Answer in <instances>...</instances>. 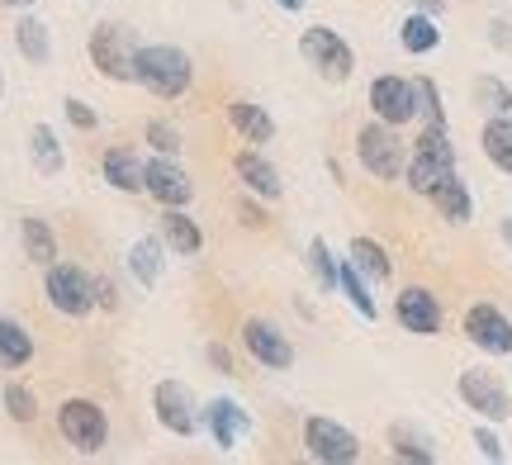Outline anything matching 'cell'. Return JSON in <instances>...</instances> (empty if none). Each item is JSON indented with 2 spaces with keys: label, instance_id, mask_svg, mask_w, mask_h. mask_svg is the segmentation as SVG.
<instances>
[{
  "label": "cell",
  "instance_id": "6",
  "mask_svg": "<svg viewBox=\"0 0 512 465\" xmlns=\"http://www.w3.org/2000/svg\"><path fill=\"white\" fill-rule=\"evenodd\" d=\"M304 447H309L313 461H323V465L361 461V442H356L342 423H332V418H309V423H304Z\"/></svg>",
  "mask_w": 512,
  "mask_h": 465
},
{
  "label": "cell",
  "instance_id": "37",
  "mask_svg": "<svg viewBox=\"0 0 512 465\" xmlns=\"http://www.w3.org/2000/svg\"><path fill=\"white\" fill-rule=\"evenodd\" d=\"M475 447H479V456H484V461H503V456H508V451H503V442H498L489 428L475 432Z\"/></svg>",
  "mask_w": 512,
  "mask_h": 465
},
{
  "label": "cell",
  "instance_id": "7",
  "mask_svg": "<svg viewBox=\"0 0 512 465\" xmlns=\"http://www.w3.org/2000/svg\"><path fill=\"white\" fill-rule=\"evenodd\" d=\"M48 304L57 314L81 318L95 309V280L76 266H48Z\"/></svg>",
  "mask_w": 512,
  "mask_h": 465
},
{
  "label": "cell",
  "instance_id": "42",
  "mask_svg": "<svg viewBox=\"0 0 512 465\" xmlns=\"http://www.w3.org/2000/svg\"><path fill=\"white\" fill-rule=\"evenodd\" d=\"M242 224H256V228H261V224H266V214H261L256 205H242Z\"/></svg>",
  "mask_w": 512,
  "mask_h": 465
},
{
  "label": "cell",
  "instance_id": "34",
  "mask_svg": "<svg viewBox=\"0 0 512 465\" xmlns=\"http://www.w3.org/2000/svg\"><path fill=\"white\" fill-rule=\"evenodd\" d=\"M309 261H313V271H318V285L332 290V285H337V261H332V252H328V242L323 238L309 242Z\"/></svg>",
  "mask_w": 512,
  "mask_h": 465
},
{
  "label": "cell",
  "instance_id": "36",
  "mask_svg": "<svg viewBox=\"0 0 512 465\" xmlns=\"http://www.w3.org/2000/svg\"><path fill=\"white\" fill-rule=\"evenodd\" d=\"M418 86V105L427 110V124H446V110H441V100H437V86L432 81H413Z\"/></svg>",
  "mask_w": 512,
  "mask_h": 465
},
{
  "label": "cell",
  "instance_id": "17",
  "mask_svg": "<svg viewBox=\"0 0 512 465\" xmlns=\"http://www.w3.org/2000/svg\"><path fill=\"white\" fill-rule=\"evenodd\" d=\"M105 181L119 186V190H128V195H143L147 190V162L128 148H110L105 152Z\"/></svg>",
  "mask_w": 512,
  "mask_h": 465
},
{
  "label": "cell",
  "instance_id": "4",
  "mask_svg": "<svg viewBox=\"0 0 512 465\" xmlns=\"http://www.w3.org/2000/svg\"><path fill=\"white\" fill-rule=\"evenodd\" d=\"M356 157H361V167L370 176H380V181H399L403 176V143L394 138V124H366V129L356 133Z\"/></svg>",
  "mask_w": 512,
  "mask_h": 465
},
{
  "label": "cell",
  "instance_id": "35",
  "mask_svg": "<svg viewBox=\"0 0 512 465\" xmlns=\"http://www.w3.org/2000/svg\"><path fill=\"white\" fill-rule=\"evenodd\" d=\"M147 138H152V148L166 152V157H171V152H181V133L171 129V124H162V119H152V124H147Z\"/></svg>",
  "mask_w": 512,
  "mask_h": 465
},
{
  "label": "cell",
  "instance_id": "25",
  "mask_svg": "<svg viewBox=\"0 0 512 465\" xmlns=\"http://www.w3.org/2000/svg\"><path fill=\"white\" fill-rule=\"evenodd\" d=\"M403 48H408V53H432V48H437L441 43V29H437V19L432 15H408L403 19Z\"/></svg>",
  "mask_w": 512,
  "mask_h": 465
},
{
  "label": "cell",
  "instance_id": "14",
  "mask_svg": "<svg viewBox=\"0 0 512 465\" xmlns=\"http://www.w3.org/2000/svg\"><path fill=\"white\" fill-rule=\"evenodd\" d=\"M394 314H399V323L408 328V333L418 337H432L441 328V304L432 290H422V285H408L399 295V304H394Z\"/></svg>",
  "mask_w": 512,
  "mask_h": 465
},
{
  "label": "cell",
  "instance_id": "40",
  "mask_svg": "<svg viewBox=\"0 0 512 465\" xmlns=\"http://www.w3.org/2000/svg\"><path fill=\"white\" fill-rule=\"evenodd\" d=\"M209 361H214V366H219V371H228V375H233V356L223 352L219 342H214V347H209Z\"/></svg>",
  "mask_w": 512,
  "mask_h": 465
},
{
  "label": "cell",
  "instance_id": "30",
  "mask_svg": "<svg viewBox=\"0 0 512 465\" xmlns=\"http://www.w3.org/2000/svg\"><path fill=\"white\" fill-rule=\"evenodd\" d=\"M29 148H34V167L43 171V176H57V171H62V148H57V138L48 124H38V129L29 133Z\"/></svg>",
  "mask_w": 512,
  "mask_h": 465
},
{
  "label": "cell",
  "instance_id": "21",
  "mask_svg": "<svg viewBox=\"0 0 512 465\" xmlns=\"http://www.w3.org/2000/svg\"><path fill=\"white\" fill-rule=\"evenodd\" d=\"M29 356H34V337L24 333L15 318H0V366L19 371V366H29Z\"/></svg>",
  "mask_w": 512,
  "mask_h": 465
},
{
  "label": "cell",
  "instance_id": "23",
  "mask_svg": "<svg viewBox=\"0 0 512 465\" xmlns=\"http://www.w3.org/2000/svg\"><path fill=\"white\" fill-rule=\"evenodd\" d=\"M19 233H24V252H29V261H38V266H53V257H57L53 228L43 224V219H24V224H19Z\"/></svg>",
  "mask_w": 512,
  "mask_h": 465
},
{
  "label": "cell",
  "instance_id": "29",
  "mask_svg": "<svg viewBox=\"0 0 512 465\" xmlns=\"http://www.w3.org/2000/svg\"><path fill=\"white\" fill-rule=\"evenodd\" d=\"M128 266H133V276L143 280V285H157V276H162V247H157V238L133 242V252H128Z\"/></svg>",
  "mask_w": 512,
  "mask_h": 465
},
{
  "label": "cell",
  "instance_id": "31",
  "mask_svg": "<svg viewBox=\"0 0 512 465\" xmlns=\"http://www.w3.org/2000/svg\"><path fill=\"white\" fill-rule=\"evenodd\" d=\"M475 95L498 114V119H512V91L498 81V76H479L475 81Z\"/></svg>",
  "mask_w": 512,
  "mask_h": 465
},
{
  "label": "cell",
  "instance_id": "20",
  "mask_svg": "<svg viewBox=\"0 0 512 465\" xmlns=\"http://www.w3.org/2000/svg\"><path fill=\"white\" fill-rule=\"evenodd\" d=\"M162 242L171 252H181V257H195L204 247V233L195 228V219H185L181 209H166L162 214Z\"/></svg>",
  "mask_w": 512,
  "mask_h": 465
},
{
  "label": "cell",
  "instance_id": "9",
  "mask_svg": "<svg viewBox=\"0 0 512 465\" xmlns=\"http://www.w3.org/2000/svg\"><path fill=\"white\" fill-rule=\"evenodd\" d=\"M460 399H465L479 418H489V423H503L512 413L508 390H503V380H498L494 371H465L460 375Z\"/></svg>",
  "mask_w": 512,
  "mask_h": 465
},
{
  "label": "cell",
  "instance_id": "22",
  "mask_svg": "<svg viewBox=\"0 0 512 465\" xmlns=\"http://www.w3.org/2000/svg\"><path fill=\"white\" fill-rule=\"evenodd\" d=\"M432 205H437L441 219H451V224H470V190L460 186V176H446V181L432 190Z\"/></svg>",
  "mask_w": 512,
  "mask_h": 465
},
{
  "label": "cell",
  "instance_id": "13",
  "mask_svg": "<svg viewBox=\"0 0 512 465\" xmlns=\"http://www.w3.org/2000/svg\"><path fill=\"white\" fill-rule=\"evenodd\" d=\"M465 333H470V342L484 347V352H494V356L512 352V323L498 314L494 304H475V309L465 314Z\"/></svg>",
  "mask_w": 512,
  "mask_h": 465
},
{
  "label": "cell",
  "instance_id": "26",
  "mask_svg": "<svg viewBox=\"0 0 512 465\" xmlns=\"http://www.w3.org/2000/svg\"><path fill=\"white\" fill-rule=\"evenodd\" d=\"M15 43H19V53L29 57L34 67H43V62L53 57V48H48V29H43L38 19H19V24H15Z\"/></svg>",
  "mask_w": 512,
  "mask_h": 465
},
{
  "label": "cell",
  "instance_id": "1",
  "mask_svg": "<svg viewBox=\"0 0 512 465\" xmlns=\"http://www.w3.org/2000/svg\"><path fill=\"white\" fill-rule=\"evenodd\" d=\"M138 81H143L152 95L176 100V95L190 91L195 67H190V57H185L181 48H171V43H152V48H138Z\"/></svg>",
  "mask_w": 512,
  "mask_h": 465
},
{
  "label": "cell",
  "instance_id": "2",
  "mask_svg": "<svg viewBox=\"0 0 512 465\" xmlns=\"http://www.w3.org/2000/svg\"><path fill=\"white\" fill-rule=\"evenodd\" d=\"M446 176H456L451 133H446V124H427L418 138V148H413V162H408V186L418 190V195H432Z\"/></svg>",
  "mask_w": 512,
  "mask_h": 465
},
{
  "label": "cell",
  "instance_id": "16",
  "mask_svg": "<svg viewBox=\"0 0 512 465\" xmlns=\"http://www.w3.org/2000/svg\"><path fill=\"white\" fill-rule=\"evenodd\" d=\"M204 418H209V432H214V442H219V451H233L238 447V437L247 428H252V418L233 404V399H214L209 409H204Z\"/></svg>",
  "mask_w": 512,
  "mask_h": 465
},
{
  "label": "cell",
  "instance_id": "45",
  "mask_svg": "<svg viewBox=\"0 0 512 465\" xmlns=\"http://www.w3.org/2000/svg\"><path fill=\"white\" fill-rule=\"evenodd\" d=\"M503 238H508V242H512V219H503Z\"/></svg>",
  "mask_w": 512,
  "mask_h": 465
},
{
  "label": "cell",
  "instance_id": "39",
  "mask_svg": "<svg viewBox=\"0 0 512 465\" xmlns=\"http://www.w3.org/2000/svg\"><path fill=\"white\" fill-rule=\"evenodd\" d=\"M95 304H105V309H114V304H119V299H114V280H95Z\"/></svg>",
  "mask_w": 512,
  "mask_h": 465
},
{
  "label": "cell",
  "instance_id": "33",
  "mask_svg": "<svg viewBox=\"0 0 512 465\" xmlns=\"http://www.w3.org/2000/svg\"><path fill=\"white\" fill-rule=\"evenodd\" d=\"M5 409H10V418H15V423H34V418H38L34 394L24 390V385H5Z\"/></svg>",
  "mask_w": 512,
  "mask_h": 465
},
{
  "label": "cell",
  "instance_id": "11",
  "mask_svg": "<svg viewBox=\"0 0 512 465\" xmlns=\"http://www.w3.org/2000/svg\"><path fill=\"white\" fill-rule=\"evenodd\" d=\"M152 409H157V423H162L166 432H176V437H190L195 432V399H190V390L185 385H176V380H162L157 390H152Z\"/></svg>",
  "mask_w": 512,
  "mask_h": 465
},
{
  "label": "cell",
  "instance_id": "10",
  "mask_svg": "<svg viewBox=\"0 0 512 465\" xmlns=\"http://www.w3.org/2000/svg\"><path fill=\"white\" fill-rule=\"evenodd\" d=\"M370 110L380 114L384 124H408L413 114H418V86L413 81H403V76H380L375 86H370Z\"/></svg>",
  "mask_w": 512,
  "mask_h": 465
},
{
  "label": "cell",
  "instance_id": "24",
  "mask_svg": "<svg viewBox=\"0 0 512 465\" xmlns=\"http://www.w3.org/2000/svg\"><path fill=\"white\" fill-rule=\"evenodd\" d=\"M484 157H489L498 171H508L512 176V119L484 124Z\"/></svg>",
  "mask_w": 512,
  "mask_h": 465
},
{
  "label": "cell",
  "instance_id": "43",
  "mask_svg": "<svg viewBox=\"0 0 512 465\" xmlns=\"http://www.w3.org/2000/svg\"><path fill=\"white\" fill-rule=\"evenodd\" d=\"M418 5L427 10V15H437V10H441V0H418Z\"/></svg>",
  "mask_w": 512,
  "mask_h": 465
},
{
  "label": "cell",
  "instance_id": "15",
  "mask_svg": "<svg viewBox=\"0 0 512 465\" xmlns=\"http://www.w3.org/2000/svg\"><path fill=\"white\" fill-rule=\"evenodd\" d=\"M147 195L152 200H162L166 209H185L190 205V181H185V171L171 162V157H157V162H147Z\"/></svg>",
  "mask_w": 512,
  "mask_h": 465
},
{
  "label": "cell",
  "instance_id": "41",
  "mask_svg": "<svg viewBox=\"0 0 512 465\" xmlns=\"http://www.w3.org/2000/svg\"><path fill=\"white\" fill-rule=\"evenodd\" d=\"M494 43L498 48H512V24H494Z\"/></svg>",
  "mask_w": 512,
  "mask_h": 465
},
{
  "label": "cell",
  "instance_id": "12",
  "mask_svg": "<svg viewBox=\"0 0 512 465\" xmlns=\"http://www.w3.org/2000/svg\"><path fill=\"white\" fill-rule=\"evenodd\" d=\"M242 342H247V352H252L261 366H271V371H285L294 361L290 337L280 333L275 323H266V318H252V323L242 328Z\"/></svg>",
  "mask_w": 512,
  "mask_h": 465
},
{
  "label": "cell",
  "instance_id": "8",
  "mask_svg": "<svg viewBox=\"0 0 512 465\" xmlns=\"http://www.w3.org/2000/svg\"><path fill=\"white\" fill-rule=\"evenodd\" d=\"M299 53L309 57V62L328 76V81H347L351 67H356L347 38H337L332 29H304V38H299Z\"/></svg>",
  "mask_w": 512,
  "mask_h": 465
},
{
  "label": "cell",
  "instance_id": "18",
  "mask_svg": "<svg viewBox=\"0 0 512 465\" xmlns=\"http://www.w3.org/2000/svg\"><path fill=\"white\" fill-rule=\"evenodd\" d=\"M233 171L242 176V186L252 190V195H261V200H275V195H280V176H275V167L261 152H238Z\"/></svg>",
  "mask_w": 512,
  "mask_h": 465
},
{
  "label": "cell",
  "instance_id": "28",
  "mask_svg": "<svg viewBox=\"0 0 512 465\" xmlns=\"http://www.w3.org/2000/svg\"><path fill=\"white\" fill-rule=\"evenodd\" d=\"M351 261H356V271L361 276H370V280H389V257H384V247L380 242H370V238H356L351 242Z\"/></svg>",
  "mask_w": 512,
  "mask_h": 465
},
{
  "label": "cell",
  "instance_id": "5",
  "mask_svg": "<svg viewBox=\"0 0 512 465\" xmlns=\"http://www.w3.org/2000/svg\"><path fill=\"white\" fill-rule=\"evenodd\" d=\"M57 428H62V437H67L81 456H95V451L105 447V437H110L105 409L91 404V399H67L62 413H57Z\"/></svg>",
  "mask_w": 512,
  "mask_h": 465
},
{
  "label": "cell",
  "instance_id": "38",
  "mask_svg": "<svg viewBox=\"0 0 512 465\" xmlns=\"http://www.w3.org/2000/svg\"><path fill=\"white\" fill-rule=\"evenodd\" d=\"M67 119H72L76 129H95L100 119H95V110L86 105V100H67Z\"/></svg>",
  "mask_w": 512,
  "mask_h": 465
},
{
  "label": "cell",
  "instance_id": "27",
  "mask_svg": "<svg viewBox=\"0 0 512 465\" xmlns=\"http://www.w3.org/2000/svg\"><path fill=\"white\" fill-rule=\"evenodd\" d=\"M337 285L347 290V299L356 304L361 318H380V309H375V299H370V290H366V280L356 271V261H342V266H337Z\"/></svg>",
  "mask_w": 512,
  "mask_h": 465
},
{
  "label": "cell",
  "instance_id": "46",
  "mask_svg": "<svg viewBox=\"0 0 512 465\" xmlns=\"http://www.w3.org/2000/svg\"><path fill=\"white\" fill-rule=\"evenodd\" d=\"M5 5H34V0H5Z\"/></svg>",
  "mask_w": 512,
  "mask_h": 465
},
{
  "label": "cell",
  "instance_id": "19",
  "mask_svg": "<svg viewBox=\"0 0 512 465\" xmlns=\"http://www.w3.org/2000/svg\"><path fill=\"white\" fill-rule=\"evenodd\" d=\"M228 119H233V129L247 138V143H271L275 138V119L261 105H252V100H233L228 105Z\"/></svg>",
  "mask_w": 512,
  "mask_h": 465
},
{
  "label": "cell",
  "instance_id": "3",
  "mask_svg": "<svg viewBox=\"0 0 512 465\" xmlns=\"http://www.w3.org/2000/svg\"><path fill=\"white\" fill-rule=\"evenodd\" d=\"M91 62L110 81H138V48L124 34V24H100L91 34Z\"/></svg>",
  "mask_w": 512,
  "mask_h": 465
},
{
  "label": "cell",
  "instance_id": "32",
  "mask_svg": "<svg viewBox=\"0 0 512 465\" xmlns=\"http://www.w3.org/2000/svg\"><path fill=\"white\" fill-rule=\"evenodd\" d=\"M389 437H394V456H399V461H418V465L432 461V451H427V442H422V437H413L408 428H394Z\"/></svg>",
  "mask_w": 512,
  "mask_h": 465
},
{
  "label": "cell",
  "instance_id": "44",
  "mask_svg": "<svg viewBox=\"0 0 512 465\" xmlns=\"http://www.w3.org/2000/svg\"><path fill=\"white\" fill-rule=\"evenodd\" d=\"M280 5H285V10H299V5H304V0H280Z\"/></svg>",
  "mask_w": 512,
  "mask_h": 465
}]
</instances>
